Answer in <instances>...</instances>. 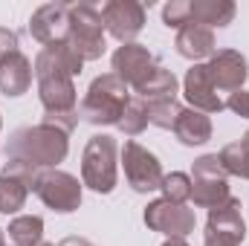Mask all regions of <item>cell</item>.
<instances>
[{
	"mask_svg": "<svg viewBox=\"0 0 249 246\" xmlns=\"http://www.w3.org/2000/svg\"><path fill=\"white\" fill-rule=\"evenodd\" d=\"M142 102H162V99H177V78L171 70L154 64L151 72L142 78L139 87H133Z\"/></svg>",
	"mask_w": 249,
	"mask_h": 246,
	"instance_id": "obj_19",
	"label": "cell"
},
{
	"mask_svg": "<svg viewBox=\"0 0 249 246\" xmlns=\"http://www.w3.org/2000/svg\"><path fill=\"white\" fill-rule=\"evenodd\" d=\"M29 32L44 47L70 38V3H44L29 20Z\"/></svg>",
	"mask_w": 249,
	"mask_h": 246,
	"instance_id": "obj_13",
	"label": "cell"
},
{
	"mask_svg": "<svg viewBox=\"0 0 249 246\" xmlns=\"http://www.w3.org/2000/svg\"><path fill=\"white\" fill-rule=\"evenodd\" d=\"M81 180L99 194H110L116 185V142L113 136L96 133L87 139L81 154Z\"/></svg>",
	"mask_w": 249,
	"mask_h": 246,
	"instance_id": "obj_4",
	"label": "cell"
},
{
	"mask_svg": "<svg viewBox=\"0 0 249 246\" xmlns=\"http://www.w3.org/2000/svg\"><path fill=\"white\" fill-rule=\"evenodd\" d=\"M58 246H93L90 241H84V238H64Z\"/></svg>",
	"mask_w": 249,
	"mask_h": 246,
	"instance_id": "obj_30",
	"label": "cell"
},
{
	"mask_svg": "<svg viewBox=\"0 0 249 246\" xmlns=\"http://www.w3.org/2000/svg\"><path fill=\"white\" fill-rule=\"evenodd\" d=\"M35 194L53 209V211H75L81 206V183L58 168H44L35 180Z\"/></svg>",
	"mask_w": 249,
	"mask_h": 246,
	"instance_id": "obj_7",
	"label": "cell"
},
{
	"mask_svg": "<svg viewBox=\"0 0 249 246\" xmlns=\"http://www.w3.org/2000/svg\"><path fill=\"white\" fill-rule=\"evenodd\" d=\"M148 105V124H157V127H165V130H174V124L183 113V105L177 99H162V102H145Z\"/></svg>",
	"mask_w": 249,
	"mask_h": 246,
	"instance_id": "obj_24",
	"label": "cell"
},
{
	"mask_svg": "<svg viewBox=\"0 0 249 246\" xmlns=\"http://www.w3.org/2000/svg\"><path fill=\"white\" fill-rule=\"evenodd\" d=\"M162 200H168V203H177V206H186L188 200H191V177L188 174H180V171H174V174H165L162 177Z\"/></svg>",
	"mask_w": 249,
	"mask_h": 246,
	"instance_id": "obj_25",
	"label": "cell"
},
{
	"mask_svg": "<svg viewBox=\"0 0 249 246\" xmlns=\"http://www.w3.org/2000/svg\"><path fill=\"white\" fill-rule=\"evenodd\" d=\"M209 67V75H212V84L217 90H241L244 81L249 75V67H247V58L235 50H220L212 55V61L206 64Z\"/></svg>",
	"mask_w": 249,
	"mask_h": 246,
	"instance_id": "obj_15",
	"label": "cell"
},
{
	"mask_svg": "<svg viewBox=\"0 0 249 246\" xmlns=\"http://www.w3.org/2000/svg\"><path fill=\"white\" fill-rule=\"evenodd\" d=\"M183 93H186L188 105L200 113H220L226 105L223 99L217 96V87L212 84V75H209V67L206 64H194L186 72V81H183Z\"/></svg>",
	"mask_w": 249,
	"mask_h": 246,
	"instance_id": "obj_14",
	"label": "cell"
},
{
	"mask_svg": "<svg viewBox=\"0 0 249 246\" xmlns=\"http://www.w3.org/2000/svg\"><path fill=\"white\" fill-rule=\"evenodd\" d=\"M130 102V90L119 75L107 72L93 78L78 113L81 119H87L90 124H119L124 116V107Z\"/></svg>",
	"mask_w": 249,
	"mask_h": 246,
	"instance_id": "obj_3",
	"label": "cell"
},
{
	"mask_svg": "<svg viewBox=\"0 0 249 246\" xmlns=\"http://www.w3.org/2000/svg\"><path fill=\"white\" fill-rule=\"evenodd\" d=\"M32 87V64L18 50L0 58V93L6 96H23Z\"/></svg>",
	"mask_w": 249,
	"mask_h": 246,
	"instance_id": "obj_17",
	"label": "cell"
},
{
	"mask_svg": "<svg viewBox=\"0 0 249 246\" xmlns=\"http://www.w3.org/2000/svg\"><path fill=\"white\" fill-rule=\"evenodd\" d=\"M102 20H105V29L116 41L133 44V38L145 26V6L136 0H110L102 9Z\"/></svg>",
	"mask_w": 249,
	"mask_h": 246,
	"instance_id": "obj_11",
	"label": "cell"
},
{
	"mask_svg": "<svg viewBox=\"0 0 249 246\" xmlns=\"http://www.w3.org/2000/svg\"><path fill=\"white\" fill-rule=\"evenodd\" d=\"M162 246H188V244H186V241H177V238H168Z\"/></svg>",
	"mask_w": 249,
	"mask_h": 246,
	"instance_id": "obj_31",
	"label": "cell"
},
{
	"mask_svg": "<svg viewBox=\"0 0 249 246\" xmlns=\"http://www.w3.org/2000/svg\"><path fill=\"white\" fill-rule=\"evenodd\" d=\"M217 157H220L226 174H235V177L249 180V130L238 139V142H229Z\"/></svg>",
	"mask_w": 249,
	"mask_h": 246,
	"instance_id": "obj_23",
	"label": "cell"
},
{
	"mask_svg": "<svg viewBox=\"0 0 249 246\" xmlns=\"http://www.w3.org/2000/svg\"><path fill=\"white\" fill-rule=\"evenodd\" d=\"M6 232H9V241L15 246H41L44 220L35 217V214H23V217H15Z\"/></svg>",
	"mask_w": 249,
	"mask_h": 246,
	"instance_id": "obj_22",
	"label": "cell"
},
{
	"mask_svg": "<svg viewBox=\"0 0 249 246\" xmlns=\"http://www.w3.org/2000/svg\"><path fill=\"white\" fill-rule=\"evenodd\" d=\"M191 9V23L200 26H226L235 18V3L232 0H188Z\"/></svg>",
	"mask_w": 249,
	"mask_h": 246,
	"instance_id": "obj_20",
	"label": "cell"
},
{
	"mask_svg": "<svg viewBox=\"0 0 249 246\" xmlns=\"http://www.w3.org/2000/svg\"><path fill=\"white\" fill-rule=\"evenodd\" d=\"M177 53L183 58L191 61H200V58H209L214 55V32L209 26H200V23H188L177 32Z\"/></svg>",
	"mask_w": 249,
	"mask_h": 246,
	"instance_id": "obj_18",
	"label": "cell"
},
{
	"mask_svg": "<svg viewBox=\"0 0 249 246\" xmlns=\"http://www.w3.org/2000/svg\"><path fill=\"white\" fill-rule=\"evenodd\" d=\"M244 238H247V223L241 217V200L232 197L220 209L209 211L203 246H241Z\"/></svg>",
	"mask_w": 249,
	"mask_h": 246,
	"instance_id": "obj_10",
	"label": "cell"
},
{
	"mask_svg": "<svg viewBox=\"0 0 249 246\" xmlns=\"http://www.w3.org/2000/svg\"><path fill=\"white\" fill-rule=\"evenodd\" d=\"M9 53H18V35L12 29H0V58Z\"/></svg>",
	"mask_w": 249,
	"mask_h": 246,
	"instance_id": "obj_29",
	"label": "cell"
},
{
	"mask_svg": "<svg viewBox=\"0 0 249 246\" xmlns=\"http://www.w3.org/2000/svg\"><path fill=\"white\" fill-rule=\"evenodd\" d=\"M84 58L75 53L70 41L50 44L35 58V78H38V96L44 105V124H53L64 133H70L81 113L75 105V87L72 75H78Z\"/></svg>",
	"mask_w": 249,
	"mask_h": 246,
	"instance_id": "obj_1",
	"label": "cell"
},
{
	"mask_svg": "<svg viewBox=\"0 0 249 246\" xmlns=\"http://www.w3.org/2000/svg\"><path fill=\"white\" fill-rule=\"evenodd\" d=\"M75 53L84 61L102 58L105 55V20L102 12L93 9L90 3H70V38H67Z\"/></svg>",
	"mask_w": 249,
	"mask_h": 246,
	"instance_id": "obj_6",
	"label": "cell"
},
{
	"mask_svg": "<svg viewBox=\"0 0 249 246\" xmlns=\"http://www.w3.org/2000/svg\"><path fill=\"white\" fill-rule=\"evenodd\" d=\"M174 133L183 145H203L212 139V119L194 107H183L180 119L174 124Z\"/></svg>",
	"mask_w": 249,
	"mask_h": 246,
	"instance_id": "obj_21",
	"label": "cell"
},
{
	"mask_svg": "<svg viewBox=\"0 0 249 246\" xmlns=\"http://www.w3.org/2000/svg\"><path fill=\"white\" fill-rule=\"evenodd\" d=\"M0 246H6V238H3V229H0Z\"/></svg>",
	"mask_w": 249,
	"mask_h": 246,
	"instance_id": "obj_32",
	"label": "cell"
},
{
	"mask_svg": "<svg viewBox=\"0 0 249 246\" xmlns=\"http://www.w3.org/2000/svg\"><path fill=\"white\" fill-rule=\"evenodd\" d=\"M67 151H70L67 133L44 122L15 130V136L6 145V157L9 159L29 162L32 168H55L58 162H64Z\"/></svg>",
	"mask_w": 249,
	"mask_h": 246,
	"instance_id": "obj_2",
	"label": "cell"
},
{
	"mask_svg": "<svg viewBox=\"0 0 249 246\" xmlns=\"http://www.w3.org/2000/svg\"><path fill=\"white\" fill-rule=\"evenodd\" d=\"M145 223L154 232H162L168 238L183 241L188 232H194V211L186 206L168 203V200H154L145 209Z\"/></svg>",
	"mask_w": 249,
	"mask_h": 246,
	"instance_id": "obj_12",
	"label": "cell"
},
{
	"mask_svg": "<svg viewBox=\"0 0 249 246\" xmlns=\"http://www.w3.org/2000/svg\"><path fill=\"white\" fill-rule=\"evenodd\" d=\"M38 168H32L29 162L20 159H9L3 174H0V214H15L23 209L26 194L35 191V180H38Z\"/></svg>",
	"mask_w": 249,
	"mask_h": 246,
	"instance_id": "obj_9",
	"label": "cell"
},
{
	"mask_svg": "<svg viewBox=\"0 0 249 246\" xmlns=\"http://www.w3.org/2000/svg\"><path fill=\"white\" fill-rule=\"evenodd\" d=\"M162 20L165 26H174V29H183L191 23V9H188V0H171L165 9H162Z\"/></svg>",
	"mask_w": 249,
	"mask_h": 246,
	"instance_id": "obj_27",
	"label": "cell"
},
{
	"mask_svg": "<svg viewBox=\"0 0 249 246\" xmlns=\"http://www.w3.org/2000/svg\"><path fill=\"white\" fill-rule=\"evenodd\" d=\"M122 165H124V177H127V183L133 185V191L148 194V191L162 188V177L165 174L160 168V159L148 148H142L139 142H124Z\"/></svg>",
	"mask_w": 249,
	"mask_h": 246,
	"instance_id": "obj_8",
	"label": "cell"
},
{
	"mask_svg": "<svg viewBox=\"0 0 249 246\" xmlns=\"http://www.w3.org/2000/svg\"><path fill=\"white\" fill-rule=\"evenodd\" d=\"M154 55L142 44H122L113 53V75H119L127 87H139L142 78L151 72Z\"/></svg>",
	"mask_w": 249,
	"mask_h": 246,
	"instance_id": "obj_16",
	"label": "cell"
},
{
	"mask_svg": "<svg viewBox=\"0 0 249 246\" xmlns=\"http://www.w3.org/2000/svg\"><path fill=\"white\" fill-rule=\"evenodd\" d=\"M232 113H238V116H244L249 119V93L247 90H235V93H229V99L223 102Z\"/></svg>",
	"mask_w": 249,
	"mask_h": 246,
	"instance_id": "obj_28",
	"label": "cell"
},
{
	"mask_svg": "<svg viewBox=\"0 0 249 246\" xmlns=\"http://www.w3.org/2000/svg\"><path fill=\"white\" fill-rule=\"evenodd\" d=\"M226 168L220 162L217 154H206L200 159H194L191 168V200L200 209H220L223 203L232 200L229 183H226Z\"/></svg>",
	"mask_w": 249,
	"mask_h": 246,
	"instance_id": "obj_5",
	"label": "cell"
},
{
	"mask_svg": "<svg viewBox=\"0 0 249 246\" xmlns=\"http://www.w3.org/2000/svg\"><path fill=\"white\" fill-rule=\"evenodd\" d=\"M119 127L127 136H139L148 127V105L142 99H130L127 107H124V116H122V122H119Z\"/></svg>",
	"mask_w": 249,
	"mask_h": 246,
	"instance_id": "obj_26",
	"label": "cell"
}]
</instances>
